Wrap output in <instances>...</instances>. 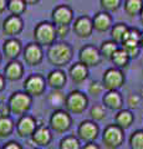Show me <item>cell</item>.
Wrapping results in <instances>:
<instances>
[{
	"label": "cell",
	"instance_id": "1",
	"mask_svg": "<svg viewBox=\"0 0 143 149\" xmlns=\"http://www.w3.org/2000/svg\"><path fill=\"white\" fill-rule=\"evenodd\" d=\"M72 58V49L66 42H56L47 50L49 62L56 67H62L67 65Z\"/></svg>",
	"mask_w": 143,
	"mask_h": 149
},
{
	"label": "cell",
	"instance_id": "2",
	"mask_svg": "<svg viewBox=\"0 0 143 149\" xmlns=\"http://www.w3.org/2000/svg\"><path fill=\"white\" fill-rule=\"evenodd\" d=\"M56 26L51 22L44 21L36 25L35 30H34V39L35 42L39 44L41 47L43 46H51L55 44L56 40Z\"/></svg>",
	"mask_w": 143,
	"mask_h": 149
},
{
	"label": "cell",
	"instance_id": "3",
	"mask_svg": "<svg viewBox=\"0 0 143 149\" xmlns=\"http://www.w3.org/2000/svg\"><path fill=\"white\" fill-rule=\"evenodd\" d=\"M124 141V134L123 129L114 123V124H108L105 128L103 134H102V142L105 147L107 149H117L122 146Z\"/></svg>",
	"mask_w": 143,
	"mask_h": 149
},
{
	"label": "cell",
	"instance_id": "4",
	"mask_svg": "<svg viewBox=\"0 0 143 149\" xmlns=\"http://www.w3.org/2000/svg\"><path fill=\"white\" fill-rule=\"evenodd\" d=\"M31 103H33V97L27 95L25 91L13 93V96L9 100L10 111L14 114H17V116L26 114L31 108Z\"/></svg>",
	"mask_w": 143,
	"mask_h": 149
},
{
	"label": "cell",
	"instance_id": "5",
	"mask_svg": "<svg viewBox=\"0 0 143 149\" xmlns=\"http://www.w3.org/2000/svg\"><path fill=\"white\" fill-rule=\"evenodd\" d=\"M87 104H89V98L85 93L80 91H71L66 96L65 107L68 113L81 114L87 108Z\"/></svg>",
	"mask_w": 143,
	"mask_h": 149
},
{
	"label": "cell",
	"instance_id": "6",
	"mask_svg": "<svg viewBox=\"0 0 143 149\" xmlns=\"http://www.w3.org/2000/svg\"><path fill=\"white\" fill-rule=\"evenodd\" d=\"M140 40H141V31L135 27L128 29L126 36L122 41V49L130 56V58H135L140 55Z\"/></svg>",
	"mask_w": 143,
	"mask_h": 149
},
{
	"label": "cell",
	"instance_id": "7",
	"mask_svg": "<svg viewBox=\"0 0 143 149\" xmlns=\"http://www.w3.org/2000/svg\"><path fill=\"white\" fill-rule=\"evenodd\" d=\"M72 119L67 111L56 109L50 117V128L56 133H65L71 128Z\"/></svg>",
	"mask_w": 143,
	"mask_h": 149
},
{
	"label": "cell",
	"instance_id": "8",
	"mask_svg": "<svg viewBox=\"0 0 143 149\" xmlns=\"http://www.w3.org/2000/svg\"><path fill=\"white\" fill-rule=\"evenodd\" d=\"M124 83V74L119 68L111 67L103 73L102 85L107 91H117Z\"/></svg>",
	"mask_w": 143,
	"mask_h": 149
},
{
	"label": "cell",
	"instance_id": "9",
	"mask_svg": "<svg viewBox=\"0 0 143 149\" xmlns=\"http://www.w3.org/2000/svg\"><path fill=\"white\" fill-rule=\"evenodd\" d=\"M46 80L39 73H33L25 80L24 90L31 97H39L45 92L46 88Z\"/></svg>",
	"mask_w": 143,
	"mask_h": 149
},
{
	"label": "cell",
	"instance_id": "10",
	"mask_svg": "<svg viewBox=\"0 0 143 149\" xmlns=\"http://www.w3.org/2000/svg\"><path fill=\"white\" fill-rule=\"evenodd\" d=\"M78 60L81 63H84L87 67H95L98 66L101 60H102V56L97 47L92 45H86L80 50V54H78Z\"/></svg>",
	"mask_w": 143,
	"mask_h": 149
},
{
	"label": "cell",
	"instance_id": "11",
	"mask_svg": "<svg viewBox=\"0 0 143 149\" xmlns=\"http://www.w3.org/2000/svg\"><path fill=\"white\" fill-rule=\"evenodd\" d=\"M98 133H100L98 125L93 120H84V122L80 123L77 128L78 139H81V141L86 143L95 142L96 138L98 137Z\"/></svg>",
	"mask_w": 143,
	"mask_h": 149
},
{
	"label": "cell",
	"instance_id": "12",
	"mask_svg": "<svg viewBox=\"0 0 143 149\" xmlns=\"http://www.w3.org/2000/svg\"><path fill=\"white\" fill-rule=\"evenodd\" d=\"M38 129V124H36V119L30 114L21 116L20 119L16 123V132L22 138H29L33 137L35 130Z\"/></svg>",
	"mask_w": 143,
	"mask_h": 149
},
{
	"label": "cell",
	"instance_id": "13",
	"mask_svg": "<svg viewBox=\"0 0 143 149\" xmlns=\"http://www.w3.org/2000/svg\"><path fill=\"white\" fill-rule=\"evenodd\" d=\"M22 56H24L25 62L29 66H38V65L43 61V47L36 44V42H31L27 44L25 46V49L22 50Z\"/></svg>",
	"mask_w": 143,
	"mask_h": 149
},
{
	"label": "cell",
	"instance_id": "14",
	"mask_svg": "<svg viewBox=\"0 0 143 149\" xmlns=\"http://www.w3.org/2000/svg\"><path fill=\"white\" fill-rule=\"evenodd\" d=\"M73 19V13L70 6L59 5L52 10V22L56 26H68Z\"/></svg>",
	"mask_w": 143,
	"mask_h": 149
},
{
	"label": "cell",
	"instance_id": "15",
	"mask_svg": "<svg viewBox=\"0 0 143 149\" xmlns=\"http://www.w3.org/2000/svg\"><path fill=\"white\" fill-rule=\"evenodd\" d=\"M73 31L78 37L86 39V37L91 36L92 31H93V24H92V19L90 16H80L77 17L75 22H73Z\"/></svg>",
	"mask_w": 143,
	"mask_h": 149
},
{
	"label": "cell",
	"instance_id": "16",
	"mask_svg": "<svg viewBox=\"0 0 143 149\" xmlns=\"http://www.w3.org/2000/svg\"><path fill=\"white\" fill-rule=\"evenodd\" d=\"M31 141L39 147H47L52 141L51 130L45 125H39L35 133L33 134V137H31Z\"/></svg>",
	"mask_w": 143,
	"mask_h": 149
},
{
	"label": "cell",
	"instance_id": "17",
	"mask_svg": "<svg viewBox=\"0 0 143 149\" xmlns=\"http://www.w3.org/2000/svg\"><path fill=\"white\" fill-rule=\"evenodd\" d=\"M102 102L105 107L112 111H121L123 106L122 96L118 91H107L102 97Z\"/></svg>",
	"mask_w": 143,
	"mask_h": 149
},
{
	"label": "cell",
	"instance_id": "18",
	"mask_svg": "<svg viewBox=\"0 0 143 149\" xmlns=\"http://www.w3.org/2000/svg\"><path fill=\"white\" fill-rule=\"evenodd\" d=\"M22 20L20 16H16V15H10L9 17H6V20L4 21L3 24V29H4V32L6 35H17L19 32H21L22 30Z\"/></svg>",
	"mask_w": 143,
	"mask_h": 149
},
{
	"label": "cell",
	"instance_id": "19",
	"mask_svg": "<svg viewBox=\"0 0 143 149\" xmlns=\"http://www.w3.org/2000/svg\"><path fill=\"white\" fill-rule=\"evenodd\" d=\"M66 80H67L66 73L62 70H54L46 77V83L52 90H61L66 85Z\"/></svg>",
	"mask_w": 143,
	"mask_h": 149
},
{
	"label": "cell",
	"instance_id": "20",
	"mask_svg": "<svg viewBox=\"0 0 143 149\" xmlns=\"http://www.w3.org/2000/svg\"><path fill=\"white\" fill-rule=\"evenodd\" d=\"M92 24H93V30L98 32H105L112 26V19H111L108 13L101 11L96 14L95 17L92 19Z\"/></svg>",
	"mask_w": 143,
	"mask_h": 149
},
{
	"label": "cell",
	"instance_id": "21",
	"mask_svg": "<svg viewBox=\"0 0 143 149\" xmlns=\"http://www.w3.org/2000/svg\"><path fill=\"white\" fill-rule=\"evenodd\" d=\"M68 74H70L71 80L75 83H81L89 76V67L85 66V65L81 62H76L75 65H72L70 67Z\"/></svg>",
	"mask_w": 143,
	"mask_h": 149
},
{
	"label": "cell",
	"instance_id": "22",
	"mask_svg": "<svg viewBox=\"0 0 143 149\" xmlns=\"http://www.w3.org/2000/svg\"><path fill=\"white\" fill-rule=\"evenodd\" d=\"M21 51H22V46L17 39H9L4 44V54L11 61L13 60H16L17 56L21 54Z\"/></svg>",
	"mask_w": 143,
	"mask_h": 149
},
{
	"label": "cell",
	"instance_id": "23",
	"mask_svg": "<svg viewBox=\"0 0 143 149\" xmlns=\"http://www.w3.org/2000/svg\"><path fill=\"white\" fill-rule=\"evenodd\" d=\"M22 73H24V67L22 65L16 61V60H13L10 61L6 67H5V77L10 81H17L22 77Z\"/></svg>",
	"mask_w": 143,
	"mask_h": 149
},
{
	"label": "cell",
	"instance_id": "24",
	"mask_svg": "<svg viewBox=\"0 0 143 149\" xmlns=\"http://www.w3.org/2000/svg\"><path fill=\"white\" fill-rule=\"evenodd\" d=\"M133 119H135V117H133L132 112L128 111V109L118 111L117 114L114 116V122H116V124L118 127H121L123 130L131 127V124L133 123Z\"/></svg>",
	"mask_w": 143,
	"mask_h": 149
},
{
	"label": "cell",
	"instance_id": "25",
	"mask_svg": "<svg viewBox=\"0 0 143 149\" xmlns=\"http://www.w3.org/2000/svg\"><path fill=\"white\" fill-rule=\"evenodd\" d=\"M47 101L51 107L56 109H61L62 106L66 103V96L61 92V90H54L47 97Z\"/></svg>",
	"mask_w": 143,
	"mask_h": 149
},
{
	"label": "cell",
	"instance_id": "26",
	"mask_svg": "<svg viewBox=\"0 0 143 149\" xmlns=\"http://www.w3.org/2000/svg\"><path fill=\"white\" fill-rule=\"evenodd\" d=\"M123 8L127 15L130 16L140 15L143 9V0H126Z\"/></svg>",
	"mask_w": 143,
	"mask_h": 149
},
{
	"label": "cell",
	"instance_id": "27",
	"mask_svg": "<svg viewBox=\"0 0 143 149\" xmlns=\"http://www.w3.org/2000/svg\"><path fill=\"white\" fill-rule=\"evenodd\" d=\"M128 29H130V27H128L126 24H123V22H118V24L113 25L112 30H111L112 40L114 41V42H117V44H122V41L124 39V36H126Z\"/></svg>",
	"mask_w": 143,
	"mask_h": 149
},
{
	"label": "cell",
	"instance_id": "28",
	"mask_svg": "<svg viewBox=\"0 0 143 149\" xmlns=\"http://www.w3.org/2000/svg\"><path fill=\"white\" fill-rule=\"evenodd\" d=\"M118 49L119 47H118L117 42H114L113 40H108V41L102 42V45H101V47H100V52H101V56H103L105 58L111 60Z\"/></svg>",
	"mask_w": 143,
	"mask_h": 149
},
{
	"label": "cell",
	"instance_id": "29",
	"mask_svg": "<svg viewBox=\"0 0 143 149\" xmlns=\"http://www.w3.org/2000/svg\"><path fill=\"white\" fill-rule=\"evenodd\" d=\"M111 61L114 63V66L117 68H122V67L127 66L128 61H130V56H128V54L122 47H119L116 52H114V55L112 56Z\"/></svg>",
	"mask_w": 143,
	"mask_h": 149
},
{
	"label": "cell",
	"instance_id": "30",
	"mask_svg": "<svg viewBox=\"0 0 143 149\" xmlns=\"http://www.w3.org/2000/svg\"><path fill=\"white\" fill-rule=\"evenodd\" d=\"M8 10L10 11L13 15L20 16L21 14L26 10V3L24 0H9Z\"/></svg>",
	"mask_w": 143,
	"mask_h": 149
},
{
	"label": "cell",
	"instance_id": "31",
	"mask_svg": "<svg viewBox=\"0 0 143 149\" xmlns=\"http://www.w3.org/2000/svg\"><path fill=\"white\" fill-rule=\"evenodd\" d=\"M14 122L10 117L0 118V138H6L13 133Z\"/></svg>",
	"mask_w": 143,
	"mask_h": 149
},
{
	"label": "cell",
	"instance_id": "32",
	"mask_svg": "<svg viewBox=\"0 0 143 149\" xmlns=\"http://www.w3.org/2000/svg\"><path fill=\"white\" fill-rule=\"evenodd\" d=\"M60 149H82L80 139L75 136H67L60 142Z\"/></svg>",
	"mask_w": 143,
	"mask_h": 149
},
{
	"label": "cell",
	"instance_id": "33",
	"mask_svg": "<svg viewBox=\"0 0 143 149\" xmlns=\"http://www.w3.org/2000/svg\"><path fill=\"white\" fill-rule=\"evenodd\" d=\"M130 147L131 149H143V129H138L131 134Z\"/></svg>",
	"mask_w": 143,
	"mask_h": 149
},
{
	"label": "cell",
	"instance_id": "34",
	"mask_svg": "<svg viewBox=\"0 0 143 149\" xmlns=\"http://www.w3.org/2000/svg\"><path fill=\"white\" fill-rule=\"evenodd\" d=\"M90 116L93 119V122H100L106 118V109L102 104H95L90 111Z\"/></svg>",
	"mask_w": 143,
	"mask_h": 149
},
{
	"label": "cell",
	"instance_id": "35",
	"mask_svg": "<svg viewBox=\"0 0 143 149\" xmlns=\"http://www.w3.org/2000/svg\"><path fill=\"white\" fill-rule=\"evenodd\" d=\"M122 0H100L101 6L106 13H111V11H116L117 9L121 5Z\"/></svg>",
	"mask_w": 143,
	"mask_h": 149
},
{
	"label": "cell",
	"instance_id": "36",
	"mask_svg": "<svg viewBox=\"0 0 143 149\" xmlns=\"http://www.w3.org/2000/svg\"><path fill=\"white\" fill-rule=\"evenodd\" d=\"M103 85L101 82H92L91 85H90V87H89V92H90V95H92V96H97V95H101L102 93V91H103Z\"/></svg>",
	"mask_w": 143,
	"mask_h": 149
},
{
	"label": "cell",
	"instance_id": "37",
	"mask_svg": "<svg viewBox=\"0 0 143 149\" xmlns=\"http://www.w3.org/2000/svg\"><path fill=\"white\" fill-rule=\"evenodd\" d=\"M140 103H141V97L138 95H130L127 98V104L130 107L131 109H136L140 107Z\"/></svg>",
	"mask_w": 143,
	"mask_h": 149
},
{
	"label": "cell",
	"instance_id": "38",
	"mask_svg": "<svg viewBox=\"0 0 143 149\" xmlns=\"http://www.w3.org/2000/svg\"><path fill=\"white\" fill-rule=\"evenodd\" d=\"M68 31H70V29H68V26H66V25L56 26V35L59 37H61V39H65L68 35Z\"/></svg>",
	"mask_w": 143,
	"mask_h": 149
},
{
	"label": "cell",
	"instance_id": "39",
	"mask_svg": "<svg viewBox=\"0 0 143 149\" xmlns=\"http://www.w3.org/2000/svg\"><path fill=\"white\" fill-rule=\"evenodd\" d=\"M10 107L9 104H5V103H0V118H6L9 117L10 114Z\"/></svg>",
	"mask_w": 143,
	"mask_h": 149
},
{
	"label": "cell",
	"instance_id": "40",
	"mask_svg": "<svg viewBox=\"0 0 143 149\" xmlns=\"http://www.w3.org/2000/svg\"><path fill=\"white\" fill-rule=\"evenodd\" d=\"M3 149H22V147L17 142H9L3 147Z\"/></svg>",
	"mask_w": 143,
	"mask_h": 149
},
{
	"label": "cell",
	"instance_id": "41",
	"mask_svg": "<svg viewBox=\"0 0 143 149\" xmlns=\"http://www.w3.org/2000/svg\"><path fill=\"white\" fill-rule=\"evenodd\" d=\"M82 149H100V147L95 142H91V143H86L85 147L82 148Z\"/></svg>",
	"mask_w": 143,
	"mask_h": 149
},
{
	"label": "cell",
	"instance_id": "42",
	"mask_svg": "<svg viewBox=\"0 0 143 149\" xmlns=\"http://www.w3.org/2000/svg\"><path fill=\"white\" fill-rule=\"evenodd\" d=\"M6 8H8V1L6 0H0V14L5 10Z\"/></svg>",
	"mask_w": 143,
	"mask_h": 149
},
{
	"label": "cell",
	"instance_id": "43",
	"mask_svg": "<svg viewBox=\"0 0 143 149\" xmlns=\"http://www.w3.org/2000/svg\"><path fill=\"white\" fill-rule=\"evenodd\" d=\"M4 87H5V78L0 74V91H3Z\"/></svg>",
	"mask_w": 143,
	"mask_h": 149
},
{
	"label": "cell",
	"instance_id": "44",
	"mask_svg": "<svg viewBox=\"0 0 143 149\" xmlns=\"http://www.w3.org/2000/svg\"><path fill=\"white\" fill-rule=\"evenodd\" d=\"M24 1L26 3V5H34V4H36L39 0H24Z\"/></svg>",
	"mask_w": 143,
	"mask_h": 149
},
{
	"label": "cell",
	"instance_id": "45",
	"mask_svg": "<svg viewBox=\"0 0 143 149\" xmlns=\"http://www.w3.org/2000/svg\"><path fill=\"white\" fill-rule=\"evenodd\" d=\"M140 46L143 47V32H141V40H140Z\"/></svg>",
	"mask_w": 143,
	"mask_h": 149
},
{
	"label": "cell",
	"instance_id": "46",
	"mask_svg": "<svg viewBox=\"0 0 143 149\" xmlns=\"http://www.w3.org/2000/svg\"><path fill=\"white\" fill-rule=\"evenodd\" d=\"M140 15H141V21H142V24H143V9H142V11H141Z\"/></svg>",
	"mask_w": 143,
	"mask_h": 149
},
{
	"label": "cell",
	"instance_id": "47",
	"mask_svg": "<svg viewBox=\"0 0 143 149\" xmlns=\"http://www.w3.org/2000/svg\"><path fill=\"white\" fill-rule=\"evenodd\" d=\"M141 95H142V97H143V88H141Z\"/></svg>",
	"mask_w": 143,
	"mask_h": 149
}]
</instances>
